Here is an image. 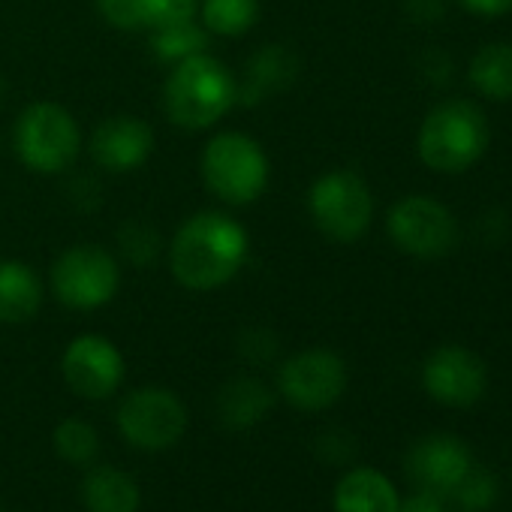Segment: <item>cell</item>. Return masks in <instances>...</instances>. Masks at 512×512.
Here are the masks:
<instances>
[{
    "label": "cell",
    "mask_w": 512,
    "mask_h": 512,
    "mask_svg": "<svg viewBox=\"0 0 512 512\" xmlns=\"http://www.w3.org/2000/svg\"><path fill=\"white\" fill-rule=\"evenodd\" d=\"M247 229L220 211H199L181 223L169 244V269L184 290L211 293L226 287L247 263Z\"/></svg>",
    "instance_id": "obj_1"
},
{
    "label": "cell",
    "mask_w": 512,
    "mask_h": 512,
    "mask_svg": "<svg viewBox=\"0 0 512 512\" xmlns=\"http://www.w3.org/2000/svg\"><path fill=\"white\" fill-rule=\"evenodd\" d=\"M238 79L208 52L175 64L163 88V106L181 130H208L235 106Z\"/></svg>",
    "instance_id": "obj_2"
},
{
    "label": "cell",
    "mask_w": 512,
    "mask_h": 512,
    "mask_svg": "<svg viewBox=\"0 0 512 512\" xmlns=\"http://www.w3.org/2000/svg\"><path fill=\"white\" fill-rule=\"evenodd\" d=\"M419 160L443 175H458L470 169L488 148L485 115L461 100L431 109L416 136Z\"/></svg>",
    "instance_id": "obj_3"
},
{
    "label": "cell",
    "mask_w": 512,
    "mask_h": 512,
    "mask_svg": "<svg viewBox=\"0 0 512 512\" xmlns=\"http://www.w3.org/2000/svg\"><path fill=\"white\" fill-rule=\"evenodd\" d=\"M269 157L244 133H220L202 151V178L208 190L229 205H250L269 187Z\"/></svg>",
    "instance_id": "obj_4"
},
{
    "label": "cell",
    "mask_w": 512,
    "mask_h": 512,
    "mask_svg": "<svg viewBox=\"0 0 512 512\" xmlns=\"http://www.w3.org/2000/svg\"><path fill=\"white\" fill-rule=\"evenodd\" d=\"M13 145L22 166L37 175H58L76 163L82 151V133L76 118L64 106L43 100L19 115Z\"/></svg>",
    "instance_id": "obj_5"
},
{
    "label": "cell",
    "mask_w": 512,
    "mask_h": 512,
    "mask_svg": "<svg viewBox=\"0 0 512 512\" xmlns=\"http://www.w3.org/2000/svg\"><path fill=\"white\" fill-rule=\"evenodd\" d=\"M118 434L139 452H166L187 431V407L181 395L163 386H142L124 395L115 413Z\"/></svg>",
    "instance_id": "obj_6"
},
{
    "label": "cell",
    "mask_w": 512,
    "mask_h": 512,
    "mask_svg": "<svg viewBox=\"0 0 512 512\" xmlns=\"http://www.w3.org/2000/svg\"><path fill=\"white\" fill-rule=\"evenodd\" d=\"M308 211L323 235L350 244L368 232L374 217V196L362 175L350 169H332L311 184Z\"/></svg>",
    "instance_id": "obj_7"
},
{
    "label": "cell",
    "mask_w": 512,
    "mask_h": 512,
    "mask_svg": "<svg viewBox=\"0 0 512 512\" xmlns=\"http://www.w3.org/2000/svg\"><path fill=\"white\" fill-rule=\"evenodd\" d=\"M121 287V269L115 256L94 244L70 247L52 266V290L61 305L73 311H97L115 299Z\"/></svg>",
    "instance_id": "obj_8"
},
{
    "label": "cell",
    "mask_w": 512,
    "mask_h": 512,
    "mask_svg": "<svg viewBox=\"0 0 512 512\" xmlns=\"http://www.w3.org/2000/svg\"><path fill=\"white\" fill-rule=\"evenodd\" d=\"M344 392L347 365L332 350H302L278 368V395L302 413L329 410L341 401Z\"/></svg>",
    "instance_id": "obj_9"
},
{
    "label": "cell",
    "mask_w": 512,
    "mask_h": 512,
    "mask_svg": "<svg viewBox=\"0 0 512 512\" xmlns=\"http://www.w3.org/2000/svg\"><path fill=\"white\" fill-rule=\"evenodd\" d=\"M386 229L398 250L419 256V260H437L458 241V223L452 211L431 196H404L395 202Z\"/></svg>",
    "instance_id": "obj_10"
},
{
    "label": "cell",
    "mask_w": 512,
    "mask_h": 512,
    "mask_svg": "<svg viewBox=\"0 0 512 512\" xmlns=\"http://www.w3.org/2000/svg\"><path fill=\"white\" fill-rule=\"evenodd\" d=\"M64 383L85 401L112 398L127 374L124 353L103 335H79L67 344L61 359Z\"/></svg>",
    "instance_id": "obj_11"
},
{
    "label": "cell",
    "mask_w": 512,
    "mask_h": 512,
    "mask_svg": "<svg viewBox=\"0 0 512 512\" xmlns=\"http://www.w3.org/2000/svg\"><path fill=\"white\" fill-rule=\"evenodd\" d=\"M485 365L464 347H437L422 368L425 392L443 407H473L485 392Z\"/></svg>",
    "instance_id": "obj_12"
},
{
    "label": "cell",
    "mask_w": 512,
    "mask_h": 512,
    "mask_svg": "<svg viewBox=\"0 0 512 512\" xmlns=\"http://www.w3.org/2000/svg\"><path fill=\"white\" fill-rule=\"evenodd\" d=\"M470 467L473 455L455 434H428L407 452V473L416 488H428L440 497H449Z\"/></svg>",
    "instance_id": "obj_13"
},
{
    "label": "cell",
    "mask_w": 512,
    "mask_h": 512,
    "mask_svg": "<svg viewBox=\"0 0 512 512\" xmlns=\"http://www.w3.org/2000/svg\"><path fill=\"white\" fill-rule=\"evenodd\" d=\"M91 157L106 172H133L154 151V130L136 115L106 118L91 133Z\"/></svg>",
    "instance_id": "obj_14"
},
{
    "label": "cell",
    "mask_w": 512,
    "mask_h": 512,
    "mask_svg": "<svg viewBox=\"0 0 512 512\" xmlns=\"http://www.w3.org/2000/svg\"><path fill=\"white\" fill-rule=\"evenodd\" d=\"M296 76H299V61L287 46H263L244 67V79L238 82L235 103L260 106L278 97L281 91H287L296 82Z\"/></svg>",
    "instance_id": "obj_15"
},
{
    "label": "cell",
    "mask_w": 512,
    "mask_h": 512,
    "mask_svg": "<svg viewBox=\"0 0 512 512\" xmlns=\"http://www.w3.org/2000/svg\"><path fill=\"white\" fill-rule=\"evenodd\" d=\"M217 422L226 431H250L263 425L275 407V392L260 377H232L217 392Z\"/></svg>",
    "instance_id": "obj_16"
},
{
    "label": "cell",
    "mask_w": 512,
    "mask_h": 512,
    "mask_svg": "<svg viewBox=\"0 0 512 512\" xmlns=\"http://www.w3.org/2000/svg\"><path fill=\"white\" fill-rule=\"evenodd\" d=\"M398 503L401 494L395 482L377 467L347 470L332 491L335 512H398Z\"/></svg>",
    "instance_id": "obj_17"
},
{
    "label": "cell",
    "mask_w": 512,
    "mask_h": 512,
    "mask_svg": "<svg viewBox=\"0 0 512 512\" xmlns=\"http://www.w3.org/2000/svg\"><path fill=\"white\" fill-rule=\"evenodd\" d=\"M82 503L88 512H139V482L115 464H91L82 479Z\"/></svg>",
    "instance_id": "obj_18"
},
{
    "label": "cell",
    "mask_w": 512,
    "mask_h": 512,
    "mask_svg": "<svg viewBox=\"0 0 512 512\" xmlns=\"http://www.w3.org/2000/svg\"><path fill=\"white\" fill-rule=\"evenodd\" d=\"M43 305V284L31 266L0 260V323L22 326L37 317Z\"/></svg>",
    "instance_id": "obj_19"
},
{
    "label": "cell",
    "mask_w": 512,
    "mask_h": 512,
    "mask_svg": "<svg viewBox=\"0 0 512 512\" xmlns=\"http://www.w3.org/2000/svg\"><path fill=\"white\" fill-rule=\"evenodd\" d=\"M470 85L497 103L512 100V46L509 43H491L482 46L470 61Z\"/></svg>",
    "instance_id": "obj_20"
},
{
    "label": "cell",
    "mask_w": 512,
    "mask_h": 512,
    "mask_svg": "<svg viewBox=\"0 0 512 512\" xmlns=\"http://www.w3.org/2000/svg\"><path fill=\"white\" fill-rule=\"evenodd\" d=\"M202 28L217 37H244L260 19V0H202Z\"/></svg>",
    "instance_id": "obj_21"
},
{
    "label": "cell",
    "mask_w": 512,
    "mask_h": 512,
    "mask_svg": "<svg viewBox=\"0 0 512 512\" xmlns=\"http://www.w3.org/2000/svg\"><path fill=\"white\" fill-rule=\"evenodd\" d=\"M52 443L73 467H91L100 458V431L82 416H64L52 431Z\"/></svg>",
    "instance_id": "obj_22"
},
{
    "label": "cell",
    "mask_w": 512,
    "mask_h": 512,
    "mask_svg": "<svg viewBox=\"0 0 512 512\" xmlns=\"http://www.w3.org/2000/svg\"><path fill=\"white\" fill-rule=\"evenodd\" d=\"M151 49H154L157 61L181 64L208 49V31L202 25H196V19L169 25V28H157V31H151Z\"/></svg>",
    "instance_id": "obj_23"
},
{
    "label": "cell",
    "mask_w": 512,
    "mask_h": 512,
    "mask_svg": "<svg viewBox=\"0 0 512 512\" xmlns=\"http://www.w3.org/2000/svg\"><path fill=\"white\" fill-rule=\"evenodd\" d=\"M497 491H500V482L494 479V473L473 464L449 497L458 503L461 512H485L497 500Z\"/></svg>",
    "instance_id": "obj_24"
},
{
    "label": "cell",
    "mask_w": 512,
    "mask_h": 512,
    "mask_svg": "<svg viewBox=\"0 0 512 512\" xmlns=\"http://www.w3.org/2000/svg\"><path fill=\"white\" fill-rule=\"evenodd\" d=\"M118 244H121V253L133 266H151L160 253V235L151 223L145 220H130L118 229Z\"/></svg>",
    "instance_id": "obj_25"
},
{
    "label": "cell",
    "mask_w": 512,
    "mask_h": 512,
    "mask_svg": "<svg viewBox=\"0 0 512 512\" xmlns=\"http://www.w3.org/2000/svg\"><path fill=\"white\" fill-rule=\"evenodd\" d=\"M202 0H142V22L148 31L193 22Z\"/></svg>",
    "instance_id": "obj_26"
},
{
    "label": "cell",
    "mask_w": 512,
    "mask_h": 512,
    "mask_svg": "<svg viewBox=\"0 0 512 512\" xmlns=\"http://www.w3.org/2000/svg\"><path fill=\"white\" fill-rule=\"evenodd\" d=\"M97 10L118 31H130V34L133 31H145L142 0H97Z\"/></svg>",
    "instance_id": "obj_27"
},
{
    "label": "cell",
    "mask_w": 512,
    "mask_h": 512,
    "mask_svg": "<svg viewBox=\"0 0 512 512\" xmlns=\"http://www.w3.org/2000/svg\"><path fill=\"white\" fill-rule=\"evenodd\" d=\"M238 353L250 365H266L278 356V338L269 329H247L238 338Z\"/></svg>",
    "instance_id": "obj_28"
},
{
    "label": "cell",
    "mask_w": 512,
    "mask_h": 512,
    "mask_svg": "<svg viewBox=\"0 0 512 512\" xmlns=\"http://www.w3.org/2000/svg\"><path fill=\"white\" fill-rule=\"evenodd\" d=\"M398 512H446V497H440L428 488H416L410 497H404L398 503Z\"/></svg>",
    "instance_id": "obj_29"
},
{
    "label": "cell",
    "mask_w": 512,
    "mask_h": 512,
    "mask_svg": "<svg viewBox=\"0 0 512 512\" xmlns=\"http://www.w3.org/2000/svg\"><path fill=\"white\" fill-rule=\"evenodd\" d=\"M455 4L473 16H482V19L506 16L512 10V0H455Z\"/></svg>",
    "instance_id": "obj_30"
},
{
    "label": "cell",
    "mask_w": 512,
    "mask_h": 512,
    "mask_svg": "<svg viewBox=\"0 0 512 512\" xmlns=\"http://www.w3.org/2000/svg\"><path fill=\"white\" fill-rule=\"evenodd\" d=\"M404 10H407V16H410L413 22L431 25V22H437V19L443 16L446 7H443V0H407Z\"/></svg>",
    "instance_id": "obj_31"
},
{
    "label": "cell",
    "mask_w": 512,
    "mask_h": 512,
    "mask_svg": "<svg viewBox=\"0 0 512 512\" xmlns=\"http://www.w3.org/2000/svg\"><path fill=\"white\" fill-rule=\"evenodd\" d=\"M4 97H7V82H4V76H0V103H4Z\"/></svg>",
    "instance_id": "obj_32"
},
{
    "label": "cell",
    "mask_w": 512,
    "mask_h": 512,
    "mask_svg": "<svg viewBox=\"0 0 512 512\" xmlns=\"http://www.w3.org/2000/svg\"><path fill=\"white\" fill-rule=\"evenodd\" d=\"M0 512H7V509H0Z\"/></svg>",
    "instance_id": "obj_33"
}]
</instances>
